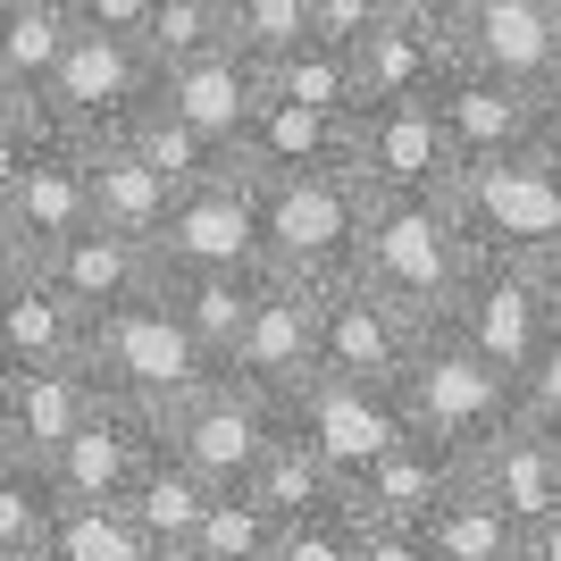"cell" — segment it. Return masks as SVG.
Instances as JSON below:
<instances>
[{"label": "cell", "instance_id": "obj_6", "mask_svg": "<svg viewBox=\"0 0 561 561\" xmlns=\"http://www.w3.org/2000/svg\"><path fill=\"white\" fill-rule=\"evenodd\" d=\"M151 252L160 268H268V176L234 151L218 176L176 193Z\"/></svg>", "mask_w": 561, "mask_h": 561}, {"label": "cell", "instance_id": "obj_46", "mask_svg": "<svg viewBox=\"0 0 561 561\" xmlns=\"http://www.w3.org/2000/svg\"><path fill=\"white\" fill-rule=\"evenodd\" d=\"M545 160L561 168V110H553V135H545Z\"/></svg>", "mask_w": 561, "mask_h": 561}, {"label": "cell", "instance_id": "obj_48", "mask_svg": "<svg viewBox=\"0 0 561 561\" xmlns=\"http://www.w3.org/2000/svg\"><path fill=\"white\" fill-rule=\"evenodd\" d=\"M553 101H561V84H553Z\"/></svg>", "mask_w": 561, "mask_h": 561}, {"label": "cell", "instance_id": "obj_44", "mask_svg": "<svg viewBox=\"0 0 561 561\" xmlns=\"http://www.w3.org/2000/svg\"><path fill=\"white\" fill-rule=\"evenodd\" d=\"M386 18H402V25H445V34H453L461 0H386Z\"/></svg>", "mask_w": 561, "mask_h": 561}, {"label": "cell", "instance_id": "obj_4", "mask_svg": "<svg viewBox=\"0 0 561 561\" xmlns=\"http://www.w3.org/2000/svg\"><path fill=\"white\" fill-rule=\"evenodd\" d=\"M360 227H369V176L360 168L268 185V277L344 285L360 268Z\"/></svg>", "mask_w": 561, "mask_h": 561}, {"label": "cell", "instance_id": "obj_32", "mask_svg": "<svg viewBox=\"0 0 561 561\" xmlns=\"http://www.w3.org/2000/svg\"><path fill=\"white\" fill-rule=\"evenodd\" d=\"M252 494L277 519H310V512H328V503H344V469L310 445L302 427H285L277 445H268V461L252 469Z\"/></svg>", "mask_w": 561, "mask_h": 561}, {"label": "cell", "instance_id": "obj_49", "mask_svg": "<svg viewBox=\"0 0 561 561\" xmlns=\"http://www.w3.org/2000/svg\"><path fill=\"white\" fill-rule=\"evenodd\" d=\"M43 561H59V553H43Z\"/></svg>", "mask_w": 561, "mask_h": 561}, {"label": "cell", "instance_id": "obj_20", "mask_svg": "<svg viewBox=\"0 0 561 561\" xmlns=\"http://www.w3.org/2000/svg\"><path fill=\"white\" fill-rule=\"evenodd\" d=\"M461 486V445H445V436H402L386 461H369L360 478L344 486L352 519H386V528H427L436 519V503Z\"/></svg>", "mask_w": 561, "mask_h": 561}, {"label": "cell", "instance_id": "obj_1", "mask_svg": "<svg viewBox=\"0 0 561 561\" xmlns=\"http://www.w3.org/2000/svg\"><path fill=\"white\" fill-rule=\"evenodd\" d=\"M478 268V234H469L461 185L453 193H369V227H360V268L377 294L420 310L427 328L453 310V294Z\"/></svg>", "mask_w": 561, "mask_h": 561}, {"label": "cell", "instance_id": "obj_11", "mask_svg": "<svg viewBox=\"0 0 561 561\" xmlns=\"http://www.w3.org/2000/svg\"><path fill=\"white\" fill-rule=\"evenodd\" d=\"M352 168L369 176V193H453L461 185V151L453 126L427 101H369L352 117Z\"/></svg>", "mask_w": 561, "mask_h": 561}, {"label": "cell", "instance_id": "obj_26", "mask_svg": "<svg viewBox=\"0 0 561 561\" xmlns=\"http://www.w3.org/2000/svg\"><path fill=\"white\" fill-rule=\"evenodd\" d=\"M218 494H227V486H218L210 469H193L185 453L160 436V445H151V461H142V478H135V494H126V512L151 528V545H160V553H185V545L202 537V519H210Z\"/></svg>", "mask_w": 561, "mask_h": 561}, {"label": "cell", "instance_id": "obj_43", "mask_svg": "<svg viewBox=\"0 0 561 561\" xmlns=\"http://www.w3.org/2000/svg\"><path fill=\"white\" fill-rule=\"evenodd\" d=\"M360 561H436V553H427V528H386V519H360Z\"/></svg>", "mask_w": 561, "mask_h": 561}, {"label": "cell", "instance_id": "obj_23", "mask_svg": "<svg viewBox=\"0 0 561 561\" xmlns=\"http://www.w3.org/2000/svg\"><path fill=\"white\" fill-rule=\"evenodd\" d=\"M234 151H243V160H252L268 185H285V176H328V168H352V117H344V110H310V101L268 93Z\"/></svg>", "mask_w": 561, "mask_h": 561}, {"label": "cell", "instance_id": "obj_28", "mask_svg": "<svg viewBox=\"0 0 561 561\" xmlns=\"http://www.w3.org/2000/svg\"><path fill=\"white\" fill-rule=\"evenodd\" d=\"M168 302L193 319V335L227 360L234 344H243V328H252L260 294H268V268H168Z\"/></svg>", "mask_w": 561, "mask_h": 561}, {"label": "cell", "instance_id": "obj_40", "mask_svg": "<svg viewBox=\"0 0 561 561\" xmlns=\"http://www.w3.org/2000/svg\"><path fill=\"white\" fill-rule=\"evenodd\" d=\"M519 411L545 420V427H561V335L528 360V377H519Z\"/></svg>", "mask_w": 561, "mask_h": 561}, {"label": "cell", "instance_id": "obj_5", "mask_svg": "<svg viewBox=\"0 0 561 561\" xmlns=\"http://www.w3.org/2000/svg\"><path fill=\"white\" fill-rule=\"evenodd\" d=\"M445 328L461 335L478 360H494V369L519 386V377H528V360L561 335V302H553V285H545L537 260H519V252H478L469 285L453 294V310H445Z\"/></svg>", "mask_w": 561, "mask_h": 561}, {"label": "cell", "instance_id": "obj_21", "mask_svg": "<svg viewBox=\"0 0 561 561\" xmlns=\"http://www.w3.org/2000/svg\"><path fill=\"white\" fill-rule=\"evenodd\" d=\"M151 445H160V420H151V411L101 402L93 420H84V436L50 461V478H59L68 503H126L135 478H142V461H151Z\"/></svg>", "mask_w": 561, "mask_h": 561}, {"label": "cell", "instance_id": "obj_2", "mask_svg": "<svg viewBox=\"0 0 561 561\" xmlns=\"http://www.w3.org/2000/svg\"><path fill=\"white\" fill-rule=\"evenodd\" d=\"M84 369L101 377V394H110V402H135V411H151V420H168V411H185L227 360L193 335V319L168 302V285H151L142 302L101 310V319H93Z\"/></svg>", "mask_w": 561, "mask_h": 561}, {"label": "cell", "instance_id": "obj_7", "mask_svg": "<svg viewBox=\"0 0 561 561\" xmlns=\"http://www.w3.org/2000/svg\"><path fill=\"white\" fill-rule=\"evenodd\" d=\"M402 411H411L420 436H445V445L469 453L478 436H494V427L519 411V386L494 369V360H478V352L436 319L420 360H411V377H402Z\"/></svg>", "mask_w": 561, "mask_h": 561}, {"label": "cell", "instance_id": "obj_33", "mask_svg": "<svg viewBox=\"0 0 561 561\" xmlns=\"http://www.w3.org/2000/svg\"><path fill=\"white\" fill-rule=\"evenodd\" d=\"M126 142H135V151H142L151 168H160V176H168L176 193H185V185H202V176H218V168L234 160V142L202 135V126H193V117H176L168 101H151V110H142L135 126H126Z\"/></svg>", "mask_w": 561, "mask_h": 561}, {"label": "cell", "instance_id": "obj_27", "mask_svg": "<svg viewBox=\"0 0 561 561\" xmlns=\"http://www.w3.org/2000/svg\"><path fill=\"white\" fill-rule=\"evenodd\" d=\"M84 151H93V218L151 243V234L168 227V210H176V185H168L126 135H101V142H84Z\"/></svg>", "mask_w": 561, "mask_h": 561}, {"label": "cell", "instance_id": "obj_14", "mask_svg": "<svg viewBox=\"0 0 561 561\" xmlns=\"http://www.w3.org/2000/svg\"><path fill=\"white\" fill-rule=\"evenodd\" d=\"M461 210L478 252H519L537 260L545 243L561 234V168L545 151H519V160H494V168H469L461 176Z\"/></svg>", "mask_w": 561, "mask_h": 561}, {"label": "cell", "instance_id": "obj_39", "mask_svg": "<svg viewBox=\"0 0 561 561\" xmlns=\"http://www.w3.org/2000/svg\"><path fill=\"white\" fill-rule=\"evenodd\" d=\"M268 561H360V519H352V503H328V512L310 519H285V537Z\"/></svg>", "mask_w": 561, "mask_h": 561}, {"label": "cell", "instance_id": "obj_12", "mask_svg": "<svg viewBox=\"0 0 561 561\" xmlns=\"http://www.w3.org/2000/svg\"><path fill=\"white\" fill-rule=\"evenodd\" d=\"M50 93H59V110H68V126L84 142L101 135H126L151 101H160V59H151V43H135V34H76L68 68L50 76Z\"/></svg>", "mask_w": 561, "mask_h": 561}, {"label": "cell", "instance_id": "obj_37", "mask_svg": "<svg viewBox=\"0 0 561 561\" xmlns=\"http://www.w3.org/2000/svg\"><path fill=\"white\" fill-rule=\"evenodd\" d=\"M151 59L176 68V59H202V50L234 43V0H160V18H151Z\"/></svg>", "mask_w": 561, "mask_h": 561}, {"label": "cell", "instance_id": "obj_34", "mask_svg": "<svg viewBox=\"0 0 561 561\" xmlns=\"http://www.w3.org/2000/svg\"><path fill=\"white\" fill-rule=\"evenodd\" d=\"M268 93L310 101V110H344V117H360V59H352L344 43H319V34H310L302 50H285L277 68H268Z\"/></svg>", "mask_w": 561, "mask_h": 561}, {"label": "cell", "instance_id": "obj_3", "mask_svg": "<svg viewBox=\"0 0 561 561\" xmlns=\"http://www.w3.org/2000/svg\"><path fill=\"white\" fill-rule=\"evenodd\" d=\"M84 227H101L84 135L34 142V151H0V268H43Z\"/></svg>", "mask_w": 561, "mask_h": 561}, {"label": "cell", "instance_id": "obj_47", "mask_svg": "<svg viewBox=\"0 0 561 561\" xmlns=\"http://www.w3.org/2000/svg\"><path fill=\"white\" fill-rule=\"evenodd\" d=\"M168 561H185V553H168Z\"/></svg>", "mask_w": 561, "mask_h": 561}, {"label": "cell", "instance_id": "obj_38", "mask_svg": "<svg viewBox=\"0 0 561 561\" xmlns=\"http://www.w3.org/2000/svg\"><path fill=\"white\" fill-rule=\"evenodd\" d=\"M310 34H319L310 0H234V43L252 50L260 68H277L285 50H302Z\"/></svg>", "mask_w": 561, "mask_h": 561}, {"label": "cell", "instance_id": "obj_15", "mask_svg": "<svg viewBox=\"0 0 561 561\" xmlns=\"http://www.w3.org/2000/svg\"><path fill=\"white\" fill-rule=\"evenodd\" d=\"M461 478L486 494V503H503V512L537 537L545 519H561V427L512 411L494 436H478V445L461 453Z\"/></svg>", "mask_w": 561, "mask_h": 561}, {"label": "cell", "instance_id": "obj_29", "mask_svg": "<svg viewBox=\"0 0 561 561\" xmlns=\"http://www.w3.org/2000/svg\"><path fill=\"white\" fill-rule=\"evenodd\" d=\"M76 34H84L76 0H0V84H50Z\"/></svg>", "mask_w": 561, "mask_h": 561}, {"label": "cell", "instance_id": "obj_19", "mask_svg": "<svg viewBox=\"0 0 561 561\" xmlns=\"http://www.w3.org/2000/svg\"><path fill=\"white\" fill-rule=\"evenodd\" d=\"M84 344H93V310L50 268H0V369H59L84 360Z\"/></svg>", "mask_w": 561, "mask_h": 561}, {"label": "cell", "instance_id": "obj_8", "mask_svg": "<svg viewBox=\"0 0 561 561\" xmlns=\"http://www.w3.org/2000/svg\"><path fill=\"white\" fill-rule=\"evenodd\" d=\"M285 427H294V411H285L277 394H260L252 377L218 369L185 411H168V420H160V436L185 453L193 469H210L218 486H252V469L268 461V445H277Z\"/></svg>", "mask_w": 561, "mask_h": 561}, {"label": "cell", "instance_id": "obj_24", "mask_svg": "<svg viewBox=\"0 0 561 561\" xmlns=\"http://www.w3.org/2000/svg\"><path fill=\"white\" fill-rule=\"evenodd\" d=\"M50 277L68 285L76 302L93 310H126V302H142V294H151V285L168 277L160 268V252H151V243H142V234H117V227H84V234H68V243H59V252L43 260Z\"/></svg>", "mask_w": 561, "mask_h": 561}, {"label": "cell", "instance_id": "obj_10", "mask_svg": "<svg viewBox=\"0 0 561 561\" xmlns=\"http://www.w3.org/2000/svg\"><path fill=\"white\" fill-rule=\"evenodd\" d=\"M436 110H445L453 151H461V176H469V168H494V160H519V151H545L561 101L537 93V84H512V76L469 68V59H461V68L436 84Z\"/></svg>", "mask_w": 561, "mask_h": 561}, {"label": "cell", "instance_id": "obj_31", "mask_svg": "<svg viewBox=\"0 0 561 561\" xmlns=\"http://www.w3.org/2000/svg\"><path fill=\"white\" fill-rule=\"evenodd\" d=\"M59 519H68L59 478L25 453H0V561H43L59 545Z\"/></svg>", "mask_w": 561, "mask_h": 561}, {"label": "cell", "instance_id": "obj_30", "mask_svg": "<svg viewBox=\"0 0 561 561\" xmlns=\"http://www.w3.org/2000/svg\"><path fill=\"white\" fill-rule=\"evenodd\" d=\"M427 553L436 561H537V545H528V528H519L503 503H486V494L461 478V486L436 503V519H427Z\"/></svg>", "mask_w": 561, "mask_h": 561}, {"label": "cell", "instance_id": "obj_42", "mask_svg": "<svg viewBox=\"0 0 561 561\" xmlns=\"http://www.w3.org/2000/svg\"><path fill=\"white\" fill-rule=\"evenodd\" d=\"M76 18L93 25V34H151V18H160V0H76Z\"/></svg>", "mask_w": 561, "mask_h": 561}, {"label": "cell", "instance_id": "obj_36", "mask_svg": "<svg viewBox=\"0 0 561 561\" xmlns=\"http://www.w3.org/2000/svg\"><path fill=\"white\" fill-rule=\"evenodd\" d=\"M50 553H59V561H168L160 545H151V528H142L126 503H68Z\"/></svg>", "mask_w": 561, "mask_h": 561}, {"label": "cell", "instance_id": "obj_9", "mask_svg": "<svg viewBox=\"0 0 561 561\" xmlns=\"http://www.w3.org/2000/svg\"><path fill=\"white\" fill-rule=\"evenodd\" d=\"M234 377H252L260 394H277L285 411L328 377V285H302V277H268V294H260L252 328H243V344L227 352Z\"/></svg>", "mask_w": 561, "mask_h": 561}, {"label": "cell", "instance_id": "obj_18", "mask_svg": "<svg viewBox=\"0 0 561 561\" xmlns=\"http://www.w3.org/2000/svg\"><path fill=\"white\" fill-rule=\"evenodd\" d=\"M294 427L344 469V486H352L369 461H386V453L411 436V411H402L394 386H344V377H319V386L294 402Z\"/></svg>", "mask_w": 561, "mask_h": 561}, {"label": "cell", "instance_id": "obj_17", "mask_svg": "<svg viewBox=\"0 0 561 561\" xmlns=\"http://www.w3.org/2000/svg\"><path fill=\"white\" fill-rule=\"evenodd\" d=\"M453 43H461L469 68H494L512 84H561V0H461L453 18Z\"/></svg>", "mask_w": 561, "mask_h": 561}, {"label": "cell", "instance_id": "obj_35", "mask_svg": "<svg viewBox=\"0 0 561 561\" xmlns=\"http://www.w3.org/2000/svg\"><path fill=\"white\" fill-rule=\"evenodd\" d=\"M285 537V519L260 503L252 486H227L210 503V519H202V537L185 545V561H268Z\"/></svg>", "mask_w": 561, "mask_h": 561}, {"label": "cell", "instance_id": "obj_16", "mask_svg": "<svg viewBox=\"0 0 561 561\" xmlns=\"http://www.w3.org/2000/svg\"><path fill=\"white\" fill-rule=\"evenodd\" d=\"M101 377L84 360H59V369H0V453H25V461H59V453L84 436V420L101 411Z\"/></svg>", "mask_w": 561, "mask_h": 561}, {"label": "cell", "instance_id": "obj_25", "mask_svg": "<svg viewBox=\"0 0 561 561\" xmlns=\"http://www.w3.org/2000/svg\"><path fill=\"white\" fill-rule=\"evenodd\" d=\"M352 59H360V110H369V101H427L453 68H461V43H453L445 25L386 18L377 34L352 43Z\"/></svg>", "mask_w": 561, "mask_h": 561}, {"label": "cell", "instance_id": "obj_45", "mask_svg": "<svg viewBox=\"0 0 561 561\" xmlns=\"http://www.w3.org/2000/svg\"><path fill=\"white\" fill-rule=\"evenodd\" d=\"M537 268H545V285H553V302H561V234H553V243L537 252Z\"/></svg>", "mask_w": 561, "mask_h": 561}, {"label": "cell", "instance_id": "obj_41", "mask_svg": "<svg viewBox=\"0 0 561 561\" xmlns=\"http://www.w3.org/2000/svg\"><path fill=\"white\" fill-rule=\"evenodd\" d=\"M310 18H319V43H360V34H377L386 25V0H310Z\"/></svg>", "mask_w": 561, "mask_h": 561}, {"label": "cell", "instance_id": "obj_13", "mask_svg": "<svg viewBox=\"0 0 561 561\" xmlns=\"http://www.w3.org/2000/svg\"><path fill=\"white\" fill-rule=\"evenodd\" d=\"M420 344H427V319L402 310L394 294H377L369 277L328 285V377H344V386H394L402 394Z\"/></svg>", "mask_w": 561, "mask_h": 561}, {"label": "cell", "instance_id": "obj_22", "mask_svg": "<svg viewBox=\"0 0 561 561\" xmlns=\"http://www.w3.org/2000/svg\"><path fill=\"white\" fill-rule=\"evenodd\" d=\"M160 101H168L176 117H193L202 135L243 142V126H252L260 101H268V68H260L243 43H218V50H202V59L160 68Z\"/></svg>", "mask_w": 561, "mask_h": 561}]
</instances>
